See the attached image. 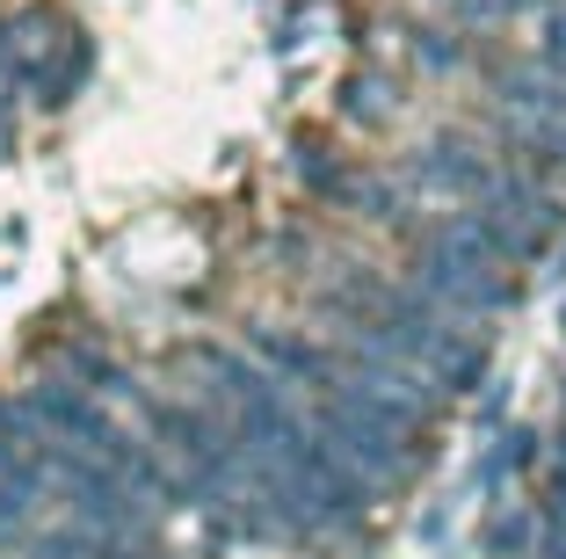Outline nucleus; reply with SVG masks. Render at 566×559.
<instances>
[{
	"instance_id": "nucleus-2",
	"label": "nucleus",
	"mask_w": 566,
	"mask_h": 559,
	"mask_svg": "<svg viewBox=\"0 0 566 559\" xmlns=\"http://www.w3.org/2000/svg\"><path fill=\"white\" fill-rule=\"evenodd\" d=\"M545 559H566V530H552V538H545Z\"/></svg>"
},
{
	"instance_id": "nucleus-1",
	"label": "nucleus",
	"mask_w": 566,
	"mask_h": 559,
	"mask_svg": "<svg viewBox=\"0 0 566 559\" xmlns=\"http://www.w3.org/2000/svg\"><path fill=\"white\" fill-rule=\"evenodd\" d=\"M494 552H531V524H501L494 530Z\"/></svg>"
}]
</instances>
